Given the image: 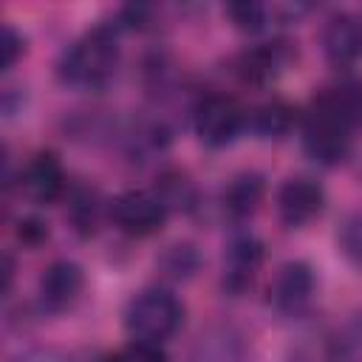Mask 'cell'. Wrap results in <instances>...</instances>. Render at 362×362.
Here are the masks:
<instances>
[{
	"label": "cell",
	"mask_w": 362,
	"mask_h": 362,
	"mask_svg": "<svg viewBox=\"0 0 362 362\" xmlns=\"http://www.w3.org/2000/svg\"><path fill=\"white\" fill-rule=\"evenodd\" d=\"M263 192H266V184H263V178L257 173L235 175L223 189V209L229 212V218L243 221L260 206Z\"/></svg>",
	"instance_id": "13"
},
{
	"label": "cell",
	"mask_w": 362,
	"mask_h": 362,
	"mask_svg": "<svg viewBox=\"0 0 362 362\" xmlns=\"http://www.w3.org/2000/svg\"><path fill=\"white\" fill-rule=\"evenodd\" d=\"M99 215V204H96V195L90 189H79L74 192L71 198V209H68V218L74 221V226L82 232V235H90L96 229V218Z\"/></svg>",
	"instance_id": "20"
},
{
	"label": "cell",
	"mask_w": 362,
	"mask_h": 362,
	"mask_svg": "<svg viewBox=\"0 0 362 362\" xmlns=\"http://www.w3.org/2000/svg\"><path fill=\"white\" fill-rule=\"evenodd\" d=\"M331 362H362V311L331 337Z\"/></svg>",
	"instance_id": "18"
},
{
	"label": "cell",
	"mask_w": 362,
	"mask_h": 362,
	"mask_svg": "<svg viewBox=\"0 0 362 362\" xmlns=\"http://www.w3.org/2000/svg\"><path fill=\"white\" fill-rule=\"evenodd\" d=\"M320 96L354 127H362V79H342L331 88H322Z\"/></svg>",
	"instance_id": "16"
},
{
	"label": "cell",
	"mask_w": 362,
	"mask_h": 362,
	"mask_svg": "<svg viewBox=\"0 0 362 362\" xmlns=\"http://www.w3.org/2000/svg\"><path fill=\"white\" fill-rule=\"evenodd\" d=\"M105 362H167V354L161 351L158 342H141V339H133L122 354L105 359Z\"/></svg>",
	"instance_id": "23"
},
{
	"label": "cell",
	"mask_w": 362,
	"mask_h": 362,
	"mask_svg": "<svg viewBox=\"0 0 362 362\" xmlns=\"http://www.w3.org/2000/svg\"><path fill=\"white\" fill-rule=\"evenodd\" d=\"M184 320V305L178 297L161 286L141 288L139 294L130 297L124 305V325L133 339L141 342H164L170 339Z\"/></svg>",
	"instance_id": "2"
},
{
	"label": "cell",
	"mask_w": 362,
	"mask_h": 362,
	"mask_svg": "<svg viewBox=\"0 0 362 362\" xmlns=\"http://www.w3.org/2000/svg\"><path fill=\"white\" fill-rule=\"evenodd\" d=\"M354 144V127L317 93L303 119V147L320 164H339Z\"/></svg>",
	"instance_id": "3"
},
{
	"label": "cell",
	"mask_w": 362,
	"mask_h": 362,
	"mask_svg": "<svg viewBox=\"0 0 362 362\" xmlns=\"http://www.w3.org/2000/svg\"><path fill=\"white\" fill-rule=\"evenodd\" d=\"M17 238L25 243V246H40L45 238H48V226L40 221V218H23L17 223Z\"/></svg>",
	"instance_id": "25"
},
{
	"label": "cell",
	"mask_w": 362,
	"mask_h": 362,
	"mask_svg": "<svg viewBox=\"0 0 362 362\" xmlns=\"http://www.w3.org/2000/svg\"><path fill=\"white\" fill-rule=\"evenodd\" d=\"M246 124V113L235 96L226 93H206L195 105V133L206 147H226L238 139Z\"/></svg>",
	"instance_id": "4"
},
{
	"label": "cell",
	"mask_w": 362,
	"mask_h": 362,
	"mask_svg": "<svg viewBox=\"0 0 362 362\" xmlns=\"http://www.w3.org/2000/svg\"><path fill=\"white\" fill-rule=\"evenodd\" d=\"M119 65V37L113 25H93L79 40H74L57 71L59 79L79 90H99L105 88Z\"/></svg>",
	"instance_id": "1"
},
{
	"label": "cell",
	"mask_w": 362,
	"mask_h": 362,
	"mask_svg": "<svg viewBox=\"0 0 362 362\" xmlns=\"http://www.w3.org/2000/svg\"><path fill=\"white\" fill-rule=\"evenodd\" d=\"M161 201H164V206L167 209H192L195 206V201H198V192H195V184L184 175V173H178V170H170V173H164L161 178H158V184H156V189H153Z\"/></svg>",
	"instance_id": "17"
},
{
	"label": "cell",
	"mask_w": 362,
	"mask_h": 362,
	"mask_svg": "<svg viewBox=\"0 0 362 362\" xmlns=\"http://www.w3.org/2000/svg\"><path fill=\"white\" fill-rule=\"evenodd\" d=\"M314 269L305 260H288L272 280V305L283 317H300L314 297Z\"/></svg>",
	"instance_id": "6"
},
{
	"label": "cell",
	"mask_w": 362,
	"mask_h": 362,
	"mask_svg": "<svg viewBox=\"0 0 362 362\" xmlns=\"http://www.w3.org/2000/svg\"><path fill=\"white\" fill-rule=\"evenodd\" d=\"M322 51L339 68L362 59V17L354 11L331 14L322 28Z\"/></svg>",
	"instance_id": "9"
},
{
	"label": "cell",
	"mask_w": 362,
	"mask_h": 362,
	"mask_svg": "<svg viewBox=\"0 0 362 362\" xmlns=\"http://www.w3.org/2000/svg\"><path fill=\"white\" fill-rule=\"evenodd\" d=\"M243 359V345L240 337L229 328H215L209 334H201L192 362H240Z\"/></svg>",
	"instance_id": "14"
},
{
	"label": "cell",
	"mask_w": 362,
	"mask_h": 362,
	"mask_svg": "<svg viewBox=\"0 0 362 362\" xmlns=\"http://www.w3.org/2000/svg\"><path fill=\"white\" fill-rule=\"evenodd\" d=\"M294 107L283 99H269L252 110V127L263 139H283L294 124Z\"/></svg>",
	"instance_id": "15"
},
{
	"label": "cell",
	"mask_w": 362,
	"mask_h": 362,
	"mask_svg": "<svg viewBox=\"0 0 362 362\" xmlns=\"http://www.w3.org/2000/svg\"><path fill=\"white\" fill-rule=\"evenodd\" d=\"M82 288H85V274H82V269H79L74 260H57V263H51V266L40 274L37 297H40L42 311L59 314V311H68V308L79 300Z\"/></svg>",
	"instance_id": "7"
},
{
	"label": "cell",
	"mask_w": 362,
	"mask_h": 362,
	"mask_svg": "<svg viewBox=\"0 0 362 362\" xmlns=\"http://www.w3.org/2000/svg\"><path fill=\"white\" fill-rule=\"evenodd\" d=\"M266 14H269V8L263 3H252V0H240V3L226 6V17L240 31H260L266 25Z\"/></svg>",
	"instance_id": "22"
},
{
	"label": "cell",
	"mask_w": 362,
	"mask_h": 362,
	"mask_svg": "<svg viewBox=\"0 0 362 362\" xmlns=\"http://www.w3.org/2000/svg\"><path fill=\"white\" fill-rule=\"evenodd\" d=\"M23 189L37 204H54L65 192V173L57 153H37L23 170Z\"/></svg>",
	"instance_id": "10"
},
{
	"label": "cell",
	"mask_w": 362,
	"mask_h": 362,
	"mask_svg": "<svg viewBox=\"0 0 362 362\" xmlns=\"http://www.w3.org/2000/svg\"><path fill=\"white\" fill-rule=\"evenodd\" d=\"M260 263H263V243L260 240H255L252 235L232 240L226 255H223V288L232 294H240L243 288H249Z\"/></svg>",
	"instance_id": "11"
},
{
	"label": "cell",
	"mask_w": 362,
	"mask_h": 362,
	"mask_svg": "<svg viewBox=\"0 0 362 362\" xmlns=\"http://www.w3.org/2000/svg\"><path fill=\"white\" fill-rule=\"evenodd\" d=\"M23 51H25V40H23V34L14 28V25H3V37H0V68L3 71H8L20 57H23Z\"/></svg>",
	"instance_id": "24"
},
{
	"label": "cell",
	"mask_w": 362,
	"mask_h": 362,
	"mask_svg": "<svg viewBox=\"0 0 362 362\" xmlns=\"http://www.w3.org/2000/svg\"><path fill=\"white\" fill-rule=\"evenodd\" d=\"M294 51L288 42H263V45H255L249 51H243L235 62L238 68V76L243 82H252V85H266L269 79H274L288 62H291Z\"/></svg>",
	"instance_id": "12"
},
{
	"label": "cell",
	"mask_w": 362,
	"mask_h": 362,
	"mask_svg": "<svg viewBox=\"0 0 362 362\" xmlns=\"http://www.w3.org/2000/svg\"><path fill=\"white\" fill-rule=\"evenodd\" d=\"M167 212L170 209L164 206V201L150 189H127L110 204L113 223L130 238L156 235L164 226Z\"/></svg>",
	"instance_id": "5"
},
{
	"label": "cell",
	"mask_w": 362,
	"mask_h": 362,
	"mask_svg": "<svg viewBox=\"0 0 362 362\" xmlns=\"http://www.w3.org/2000/svg\"><path fill=\"white\" fill-rule=\"evenodd\" d=\"M325 206V189L305 175L288 178L277 192V212L286 226H305L311 223Z\"/></svg>",
	"instance_id": "8"
},
{
	"label": "cell",
	"mask_w": 362,
	"mask_h": 362,
	"mask_svg": "<svg viewBox=\"0 0 362 362\" xmlns=\"http://www.w3.org/2000/svg\"><path fill=\"white\" fill-rule=\"evenodd\" d=\"M158 269L173 280H187L198 269V252L192 243H173L158 257Z\"/></svg>",
	"instance_id": "19"
},
{
	"label": "cell",
	"mask_w": 362,
	"mask_h": 362,
	"mask_svg": "<svg viewBox=\"0 0 362 362\" xmlns=\"http://www.w3.org/2000/svg\"><path fill=\"white\" fill-rule=\"evenodd\" d=\"M337 243H339V252L351 263L362 266V209L359 212H351L342 221V226L337 232Z\"/></svg>",
	"instance_id": "21"
}]
</instances>
